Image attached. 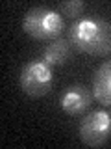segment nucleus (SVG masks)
Returning <instances> with one entry per match:
<instances>
[{"instance_id":"8","label":"nucleus","mask_w":111,"mask_h":149,"mask_svg":"<svg viewBox=\"0 0 111 149\" xmlns=\"http://www.w3.org/2000/svg\"><path fill=\"white\" fill-rule=\"evenodd\" d=\"M85 9V2L83 0H67V2L59 4V13L67 17H78Z\"/></svg>"},{"instance_id":"6","label":"nucleus","mask_w":111,"mask_h":149,"mask_svg":"<svg viewBox=\"0 0 111 149\" xmlns=\"http://www.w3.org/2000/svg\"><path fill=\"white\" fill-rule=\"evenodd\" d=\"M92 97L104 106H111V60H106L92 77Z\"/></svg>"},{"instance_id":"2","label":"nucleus","mask_w":111,"mask_h":149,"mask_svg":"<svg viewBox=\"0 0 111 149\" xmlns=\"http://www.w3.org/2000/svg\"><path fill=\"white\" fill-rule=\"evenodd\" d=\"M22 30L30 37L39 41L46 39H58L65 30V21L63 15L54 9L48 8H32L26 11L24 19H22Z\"/></svg>"},{"instance_id":"3","label":"nucleus","mask_w":111,"mask_h":149,"mask_svg":"<svg viewBox=\"0 0 111 149\" xmlns=\"http://www.w3.org/2000/svg\"><path fill=\"white\" fill-rule=\"evenodd\" d=\"M54 73L52 65L43 60H30L18 73V86L30 97H43L52 90Z\"/></svg>"},{"instance_id":"5","label":"nucleus","mask_w":111,"mask_h":149,"mask_svg":"<svg viewBox=\"0 0 111 149\" xmlns=\"http://www.w3.org/2000/svg\"><path fill=\"white\" fill-rule=\"evenodd\" d=\"M91 101H92V93L89 91V88L82 86V84H74V86H69L63 91L59 104H61V110L65 114L80 116L82 112H85L91 106Z\"/></svg>"},{"instance_id":"7","label":"nucleus","mask_w":111,"mask_h":149,"mask_svg":"<svg viewBox=\"0 0 111 149\" xmlns=\"http://www.w3.org/2000/svg\"><path fill=\"white\" fill-rule=\"evenodd\" d=\"M71 56H72V43L65 37H58L45 49L43 62L54 67V65H63L65 62H69Z\"/></svg>"},{"instance_id":"4","label":"nucleus","mask_w":111,"mask_h":149,"mask_svg":"<svg viewBox=\"0 0 111 149\" xmlns=\"http://www.w3.org/2000/svg\"><path fill=\"white\" fill-rule=\"evenodd\" d=\"M80 140L89 147H100L111 136V114L106 110H92L83 116L78 127Z\"/></svg>"},{"instance_id":"1","label":"nucleus","mask_w":111,"mask_h":149,"mask_svg":"<svg viewBox=\"0 0 111 149\" xmlns=\"http://www.w3.org/2000/svg\"><path fill=\"white\" fill-rule=\"evenodd\" d=\"M69 41L74 49L92 56L111 54V21L104 19H80L71 26Z\"/></svg>"}]
</instances>
